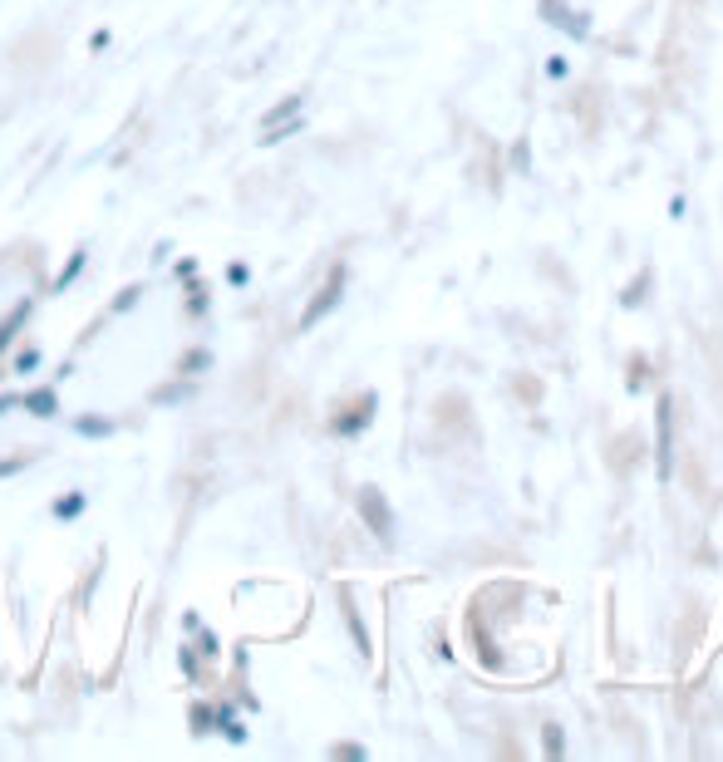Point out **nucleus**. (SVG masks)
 I'll list each match as a JSON object with an SVG mask.
<instances>
[{
    "label": "nucleus",
    "mask_w": 723,
    "mask_h": 762,
    "mask_svg": "<svg viewBox=\"0 0 723 762\" xmlns=\"http://www.w3.org/2000/svg\"><path fill=\"white\" fill-rule=\"evenodd\" d=\"M340 295H345V266H335V271H330V286H325V291H320V295H315V300H310V305H305L301 330H310V325H320V320H325V315H330V310L340 305Z\"/></svg>",
    "instance_id": "nucleus-1"
},
{
    "label": "nucleus",
    "mask_w": 723,
    "mask_h": 762,
    "mask_svg": "<svg viewBox=\"0 0 723 762\" xmlns=\"http://www.w3.org/2000/svg\"><path fill=\"white\" fill-rule=\"evenodd\" d=\"M360 507H364V522H369V531H374L379 541H394V527H389V502H384L374 487H364V492H360Z\"/></svg>",
    "instance_id": "nucleus-2"
},
{
    "label": "nucleus",
    "mask_w": 723,
    "mask_h": 762,
    "mask_svg": "<svg viewBox=\"0 0 723 762\" xmlns=\"http://www.w3.org/2000/svg\"><path fill=\"white\" fill-rule=\"evenodd\" d=\"M25 413H35V418H55L60 413V399H55V389H35V394H25Z\"/></svg>",
    "instance_id": "nucleus-3"
},
{
    "label": "nucleus",
    "mask_w": 723,
    "mask_h": 762,
    "mask_svg": "<svg viewBox=\"0 0 723 762\" xmlns=\"http://www.w3.org/2000/svg\"><path fill=\"white\" fill-rule=\"evenodd\" d=\"M74 428H79L84 438H109V433H114V418H94V413H89V418H79Z\"/></svg>",
    "instance_id": "nucleus-4"
},
{
    "label": "nucleus",
    "mask_w": 723,
    "mask_h": 762,
    "mask_svg": "<svg viewBox=\"0 0 723 762\" xmlns=\"http://www.w3.org/2000/svg\"><path fill=\"white\" fill-rule=\"evenodd\" d=\"M79 512H84V492H64L60 502H55V517H60V522L79 517Z\"/></svg>",
    "instance_id": "nucleus-5"
},
{
    "label": "nucleus",
    "mask_w": 723,
    "mask_h": 762,
    "mask_svg": "<svg viewBox=\"0 0 723 762\" xmlns=\"http://www.w3.org/2000/svg\"><path fill=\"white\" fill-rule=\"evenodd\" d=\"M79 271H84V251H74V256H69V266H64V271H60V281H55V291H69Z\"/></svg>",
    "instance_id": "nucleus-6"
},
{
    "label": "nucleus",
    "mask_w": 723,
    "mask_h": 762,
    "mask_svg": "<svg viewBox=\"0 0 723 762\" xmlns=\"http://www.w3.org/2000/svg\"><path fill=\"white\" fill-rule=\"evenodd\" d=\"M25 315H30V300H25V305H20V310H15V320H5V325H0V350H5V345H10V340H15V330H20V325H25Z\"/></svg>",
    "instance_id": "nucleus-7"
},
{
    "label": "nucleus",
    "mask_w": 723,
    "mask_h": 762,
    "mask_svg": "<svg viewBox=\"0 0 723 762\" xmlns=\"http://www.w3.org/2000/svg\"><path fill=\"white\" fill-rule=\"evenodd\" d=\"M15 369H20V374H35V369H40V350H20L15 354Z\"/></svg>",
    "instance_id": "nucleus-8"
},
{
    "label": "nucleus",
    "mask_w": 723,
    "mask_h": 762,
    "mask_svg": "<svg viewBox=\"0 0 723 762\" xmlns=\"http://www.w3.org/2000/svg\"><path fill=\"white\" fill-rule=\"evenodd\" d=\"M296 109H301V94H296V99H286L281 109H271V114H266V123H281V118H291Z\"/></svg>",
    "instance_id": "nucleus-9"
},
{
    "label": "nucleus",
    "mask_w": 723,
    "mask_h": 762,
    "mask_svg": "<svg viewBox=\"0 0 723 762\" xmlns=\"http://www.w3.org/2000/svg\"><path fill=\"white\" fill-rule=\"evenodd\" d=\"M227 281H232V286H246V281H251V271H246V266H227Z\"/></svg>",
    "instance_id": "nucleus-10"
}]
</instances>
